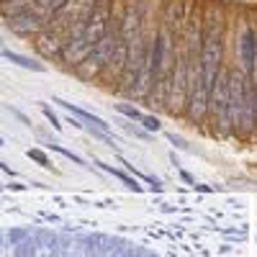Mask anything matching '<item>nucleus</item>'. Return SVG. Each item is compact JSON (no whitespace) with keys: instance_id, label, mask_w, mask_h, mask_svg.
<instances>
[{"instance_id":"1","label":"nucleus","mask_w":257,"mask_h":257,"mask_svg":"<svg viewBox=\"0 0 257 257\" xmlns=\"http://www.w3.org/2000/svg\"><path fill=\"white\" fill-rule=\"evenodd\" d=\"M116 24L113 18V0H98L93 6V11L88 13L82 24V31L77 36H67L64 39V49H62V64L64 67H77L80 62L88 59V54L95 49V44L111 31V26Z\"/></svg>"},{"instance_id":"2","label":"nucleus","mask_w":257,"mask_h":257,"mask_svg":"<svg viewBox=\"0 0 257 257\" xmlns=\"http://www.w3.org/2000/svg\"><path fill=\"white\" fill-rule=\"evenodd\" d=\"M224 47H226V31H224V16L216 8L203 11V39H201V57L198 67L206 88L211 90L216 77L224 72Z\"/></svg>"},{"instance_id":"3","label":"nucleus","mask_w":257,"mask_h":257,"mask_svg":"<svg viewBox=\"0 0 257 257\" xmlns=\"http://www.w3.org/2000/svg\"><path fill=\"white\" fill-rule=\"evenodd\" d=\"M229 67V64H226ZM224 72L216 77L211 88V100H208V121L213 123V137L229 139L234 137V108H231V93H229V72Z\"/></svg>"},{"instance_id":"4","label":"nucleus","mask_w":257,"mask_h":257,"mask_svg":"<svg viewBox=\"0 0 257 257\" xmlns=\"http://www.w3.org/2000/svg\"><path fill=\"white\" fill-rule=\"evenodd\" d=\"M118 41H121V34H118V21H116V24L111 26V31L105 34L98 44H95V49L88 54V59L80 62L72 72H75L80 80H85V82L100 80L103 72H105V67H108L111 57H113V52H116V47H118Z\"/></svg>"},{"instance_id":"5","label":"nucleus","mask_w":257,"mask_h":257,"mask_svg":"<svg viewBox=\"0 0 257 257\" xmlns=\"http://www.w3.org/2000/svg\"><path fill=\"white\" fill-rule=\"evenodd\" d=\"M254 52H257V26L244 21L239 26V31L234 34V62H231V67H237L242 75L252 77Z\"/></svg>"},{"instance_id":"6","label":"nucleus","mask_w":257,"mask_h":257,"mask_svg":"<svg viewBox=\"0 0 257 257\" xmlns=\"http://www.w3.org/2000/svg\"><path fill=\"white\" fill-rule=\"evenodd\" d=\"M49 18H52V13L41 11V8L36 6V8L29 11V13H21V16L6 18V26H8L16 36H29V39H34L41 29L49 26Z\"/></svg>"},{"instance_id":"7","label":"nucleus","mask_w":257,"mask_h":257,"mask_svg":"<svg viewBox=\"0 0 257 257\" xmlns=\"http://www.w3.org/2000/svg\"><path fill=\"white\" fill-rule=\"evenodd\" d=\"M34 49L41 59H47V62H62V49H64V34L47 26V29H41L34 39Z\"/></svg>"},{"instance_id":"8","label":"nucleus","mask_w":257,"mask_h":257,"mask_svg":"<svg viewBox=\"0 0 257 257\" xmlns=\"http://www.w3.org/2000/svg\"><path fill=\"white\" fill-rule=\"evenodd\" d=\"M54 103H59L64 111H70V116H75V118H80V121H88L90 126H98V128H103V132H111V123H105L100 116H95V113H90V111L80 108V105H72V103H67L64 98H54Z\"/></svg>"},{"instance_id":"9","label":"nucleus","mask_w":257,"mask_h":257,"mask_svg":"<svg viewBox=\"0 0 257 257\" xmlns=\"http://www.w3.org/2000/svg\"><path fill=\"white\" fill-rule=\"evenodd\" d=\"M0 57H6L8 62L18 64V67H24V70H31V72H44V70H47V64H44V62L31 59V57L18 54V52H11V49H3V52H0Z\"/></svg>"},{"instance_id":"10","label":"nucleus","mask_w":257,"mask_h":257,"mask_svg":"<svg viewBox=\"0 0 257 257\" xmlns=\"http://www.w3.org/2000/svg\"><path fill=\"white\" fill-rule=\"evenodd\" d=\"M36 8V0H0V16L3 18H13L21 13H29Z\"/></svg>"},{"instance_id":"11","label":"nucleus","mask_w":257,"mask_h":257,"mask_svg":"<svg viewBox=\"0 0 257 257\" xmlns=\"http://www.w3.org/2000/svg\"><path fill=\"white\" fill-rule=\"evenodd\" d=\"M95 165H98L100 170H105V173H111L113 178H118V180H123V183H126L128 188H132L134 193H139V190H142V185L137 183V178H134L132 173H123V170H116L113 165H105V162H100V160H95Z\"/></svg>"},{"instance_id":"12","label":"nucleus","mask_w":257,"mask_h":257,"mask_svg":"<svg viewBox=\"0 0 257 257\" xmlns=\"http://www.w3.org/2000/svg\"><path fill=\"white\" fill-rule=\"evenodd\" d=\"M116 111H118L121 116H126L132 123H142L144 116H147V113H142L139 108H134V105H126V103H118V105H116Z\"/></svg>"},{"instance_id":"13","label":"nucleus","mask_w":257,"mask_h":257,"mask_svg":"<svg viewBox=\"0 0 257 257\" xmlns=\"http://www.w3.org/2000/svg\"><path fill=\"white\" fill-rule=\"evenodd\" d=\"M26 155H29V160H34L36 165H41L44 170H54V167H52V160L47 157V152H44V149H39V147H31ZM54 173H57V170H54Z\"/></svg>"},{"instance_id":"14","label":"nucleus","mask_w":257,"mask_h":257,"mask_svg":"<svg viewBox=\"0 0 257 257\" xmlns=\"http://www.w3.org/2000/svg\"><path fill=\"white\" fill-rule=\"evenodd\" d=\"M49 147H52V149H54V152H59V155H62V157H67V160H72V162H75V165H85V160H82V157H80V155H75V152H70V149H64V147H59V144H54V142H52V144H49Z\"/></svg>"},{"instance_id":"15","label":"nucleus","mask_w":257,"mask_h":257,"mask_svg":"<svg viewBox=\"0 0 257 257\" xmlns=\"http://www.w3.org/2000/svg\"><path fill=\"white\" fill-rule=\"evenodd\" d=\"M67 0H36V6L41 8V11H47V13H54V11H59Z\"/></svg>"},{"instance_id":"16","label":"nucleus","mask_w":257,"mask_h":257,"mask_svg":"<svg viewBox=\"0 0 257 257\" xmlns=\"http://www.w3.org/2000/svg\"><path fill=\"white\" fill-rule=\"evenodd\" d=\"M41 113H44V118H47V121H49V123H52V126L57 128V132H62V123H59V118H57V113H54V111L49 108V105H47V103H41Z\"/></svg>"},{"instance_id":"17","label":"nucleus","mask_w":257,"mask_h":257,"mask_svg":"<svg viewBox=\"0 0 257 257\" xmlns=\"http://www.w3.org/2000/svg\"><path fill=\"white\" fill-rule=\"evenodd\" d=\"M167 139H170V142H173L175 147H180V149H188V144H185V142H183L180 137H175V134H170V132H167Z\"/></svg>"},{"instance_id":"18","label":"nucleus","mask_w":257,"mask_h":257,"mask_svg":"<svg viewBox=\"0 0 257 257\" xmlns=\"http://www.w3.org/2000/svg\"><path fill=\"white\" fill-rule=\"evenodd\" d=\"M11 113H13V116H16V118H18L21 123H26V126H31V121H29V118H26L24 113H21V111H16V108H11Z\"/></svg>"},{"instance_id":"19","label":"nucleus","mask_w":257,"mask_h":257,"mask_svg":"<svg viewBox=\"0 0 257 257\" xmlns=\"http://www.w3.org/2000/svg\"><path fill=\"white\" fill-rule=\"evenodd\" d=\"M180 178L188 183V185H193V188H196V180H193V175L190 173H185V170H180Z\"/></svg>"},{"instance_id":"20","label":"nucleus","mask_w":257,"mask_h":257,"mask_svg":"<svg viewBox=\"0 0 257 257\" xmlns=\"http://www.w3.org/2000/svg\"><path fill=\"white\" fill-rule=\"evenodd\" d=\"M0 147H3V139H0Z\"/></svg>"}]
</instances>
